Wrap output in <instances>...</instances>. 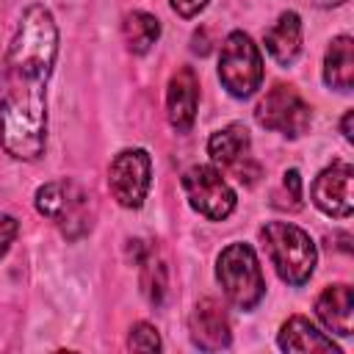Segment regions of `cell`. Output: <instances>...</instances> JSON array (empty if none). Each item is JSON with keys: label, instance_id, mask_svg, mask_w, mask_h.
Here are the masks:
<instances>
[{"label": "cell", "instance_id": "1", "mask_svg": "<svg viewBox=\"0 0 354 354\" xmlns=\"http://www.w3.org/2000/svg\"><path fill=\"white\" fill-rule=\"evenodd\" d=\"M58 55V28L44 6H28L6 53L0 144L19 160H36L47 138V80Z\"/></svg>", "mask_w": 354, "mask_h": 354}, {"label": "cell", "instance_id": "2", "mask_svg": "<svg viewBox=\"0 0 354 354\" xmlns=\"http://www.w3.org/2000/svg\"><path fill=\"white\" fill-rule=\"evenodd\" d=\"M260 241L282 282L304 285L313 277L318 252L313 238L301 227L290 221H268L266 227H260Z\"/></svg>", "mask_w": 354, "mask_h": 354}, {"label": "cell", "instance_id": "3", "mask_svg": "<svg viewBox=\"0 0 354 354\" xmlns=\"http://www.w3.org/2000/svg\"><path fill=\"white\" fill-rule=\"evenodd\" d=\"M216 279L230 304H235L238 310L257 307L266 293V279L249 243H230L227 249H221L216 260Z\"/></svg>", "mask_w": 354, "mask_h": 354}, {"label": "cell", "instance_id": "4", "mask_svg": "<svg viewBox=\"0 0 354 354\" xmlns=\"http://www.w3.org/2000/svg\"><path fill=\"white\" fill-rule=\"evenodd\" d=\"M91 196L75 180H53L36 191V210L55 221L66 238H80L91 227Z\"/></svg>", "mask_w": 354, "mask_h": 354}, {"label": "cell", "instance_id": "5", "mask_svg": "<svg viewBox=\"0 0 354 354\" xmlns=\"http://www.w3.org/2000/svg\"><path fill=\"white\" fill-rule=\"evenodd\" d=\"M218 77L232 97H252L263 83V58L257 44L243 33L232 30L218 55Z\"/></svg>", "mask_w": 354, "mask_h": 354}, {"label": "cell", "instance_id": "6", "mask_svg": "<svg viewBox=\"0 0 354 354\" xmlns=\"http://www.w3.org/2000/svg\"><path fill=\"white\" fill-rule=\"evenodd\" d=\"M254 119L266 130H277V133H282L288 138H299L310 127V105L301 100V94L293 86L277 83L257 102Z\"/></svg>", "mask_w": 354, "mask_h": 354}, {"label": "cell", "instance_id": "7", "mask_svg": "<svg viewBox=\"0 0 354 354\" xmlns=\"http://www.w3.org/2000/svg\"><path fill=\"white\" fill-rule=\"evenodd\" d=\"M183 191L188 205L210 221H221L235 210V191L213 166H191L183 174Z\"/></svg>", "mask_w": 354, "mask_h": 354}, {"label": "cell", "instance_id": "8", "mask_svg": "<svg viewBox=\"0 0 354 354\" xmlns=\"http://www.w3.org/2000/svg\"><path fill=\"white\" fill-rule=\"evenodd\" d=\"M152 160L147 149H122L108 169V188L122 207H141L149 191Z\"/></svg>", "mask_w": 354, "mask_h": 354}, {"label": "cell", "instance_id": "9", "mask_svg": "<svg viewBox=\"0 0 354 354\" xmlns=\"http://www.w3.org/2000/svg\"><path fill=\"white\" fill-rule=\"evenodd\" d=\"M351 180L354 169L348 163H332L326 166L315 183H313V202L318 210L335 218H348L354 210V196H351Z\"/></svg>", "mask_w": 354, "mask_h": 354}, {"label": "cell", "instance_id": "10", "mask_svg": "<svg viewBox=\"0 0 354 354\" xmlns=\"http://www.w3.org/2000/svg\"><path fill=\"white\" fill-rule=\"evenodd\" d=\"M188 332H191V343L202 351H221L232 340L230 318L216 299H202L194 307L188 318Z\"/></svg>", "mask_w": 354, "mask_h": 354}, {"label": "cell", "instance_id": "11", "mask_svg": "<svg viewBox=\"0 0 354 354\" xmlns=\"http://www.w3.org/2000/svg\"><path fill=\"white\" fill-rule=\"evenodd\" d=\"M196 102H199V77L191 66H180L166 88V113L177 133H188L196 119Z\"/></svg>", "mask_w": 354, "mask_h": 354}, {"label": "cell", "instance_id": "12", "mask_svg": "<svg viewBox=\"0 0 354 354\" xmlns=\"http://www.w3.org/2000/svg\"><path fill=\"white\" fill-rule=\"evenodd\" d=\"M277 343L282 351H299V354H340V346L326 337L324 332H318L310 318L304 315H293L279 326Z\"/></svg>", "mask_w": 354, "mask_h": 354}, {"label": "cell", "instance_id": "13", "mask_svg": "<svg viewBox=\"0 0 354 354\" xmlns=\"http://www.w3.org/2000/svg\"><path fill=\"white\" fill-rule=\"evenodd\" d=\"M315 315L321 318V324L340 335L348 337L351 326H354V293L348 285H329L318 301H315Z\"/></svg>", "mask_w": 354, "mask_h": 354}, {"label": "cell", "instance_id": "14", "mask_svg": "<svg viewBox=\"0 0 354 354\" xmlns=\"http://www.w3.org/2000/svg\"><path fill=\"white\" fill-rule=\"evenodd\" d=\"M266 50L268 55L288 66L299 58V50H301V19L296 11H282L279 19L266 30Z\"/></svg>", "mask_w": 354, "mask_h": 354}, {"label": "cell", "instance_id": "15", "mask_svg": "<svg viewBox=\"0 0 354 354\" xmlns=\"http://www.w3.org/2000/svg\"><path fill=\"white\" fill-rule=\"evenodd\" d=\"M324 80L337 91L354 86V41L351 36H335L324 58Z\"/></svg>", "mask_w": 354, "mask_h": 354}, {"label": "cell", "instance_id": "16", "mask_svg": "<svg viewBox=\"0 0 354 354\" xmlns=\"http://www.w3.org/2000/svg\"><path fill=\"white\" fill-rule=\"evenodd\" d=\"M249 149V130L243 124H227L224 130H216L207 138V155L221 163V166H232L238 163Z\"/></svg>", "mask_w": 354, "mask_h": 354}, {"label": "cell", "instance_id": "17", "mask_svg": "<svg viewBox=\"0 0 354 354\" xmlns=\"http://www.w3.org/2000/svg\"><path fill=\"white\" fill-rule=\"evenodd\" d=\"M122 36L130 53L144 55L160 36V22L147 11H130L122 22Z\"/></svg>", "mask_w": 354, "mask_h": 354}, {"label": "cell", "instance_id": "18", "mask_svg": "<svg viewBox=\"0 0 354 354\" xmlns=\"http://www.w3.org/2000/svg\"><path fill=\"white\" fill-rule=\"evenodd\" d=\"M138 263H141V288H144V296L152 301V304H160L163 301V293H166V266H163V260L152 252V249H147V254L144 257H138Z\"/></svg>", "mask_w": 354, "mask_h": 354}, {"label": "cell", "instance_id": "19", "mask_svg": "<svg viewBox=\"0 0 354 354\" xmlns=\"http://www.w3.org/2000/svg\"><path fill=\"white\" fill-rule=\"evenodd\" d=\"M160 335L152 324H136L130 329V337H127V348L130 351H160Z\"/></svg>", "mask_w": 354, "mask_h": 354}, {"label": "cell", "instance_id": "20", "mask_svg": "<svg viewBox=\"0 0 354 354\" xmlns=\"http://www.w3.org/2000/svg\"><path fill=\"white\" fill-rule=\"evenodd\" d=\"M17 232H19L17 218H14V216H8V213H0V257L11 249V243H14Z\"/></svg>", "mask_w": 354, "mask_h": 354}, {"label": "cell", "instance_id": "21", "mask_svg": "<svg viewBox=\"0 0 354 354\" xmlns=\"http://www.w3.org/2000/svg\"><path fill=\"white\" fill-rule=\"evenodd\" d=\"M205 6H207V0H171V8L180 17H196Z\"/></svg>", "mask_w": 354, "mask_h": 354}, {"label": "cell", "instance_id": "22", "mask_svg": "<svg viewBox=\"0 0 354 354\" xmlns=\"http://www.w3.org/2000/svg\"><path fill=\"white\" fill-rule=\"evenodd\" d=\"M351 122H354V111H346V116H343V122H340V130H343L346 141L354 138V133H351Z\"/></svg>", "mask_w": 354, "mask_h": 354}, {"label": "cell", "instance_id": "23", "mask_svg": "<svg viewBox=\"0 0 354 354\" xmlns=\"http://www.w3.org/2000/svg\"><path fill=\"white\" fill-rule=\"evenodd\" d=\"M318 6H340V3H346V0H315Z\"/></svg>", "mask_w": 354, "mask_h": 354}]
</instances>
